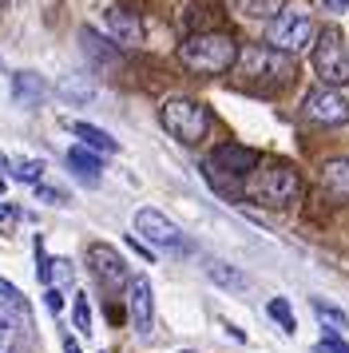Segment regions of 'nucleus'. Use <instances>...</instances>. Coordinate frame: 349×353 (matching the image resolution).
I'll use <instances>...</instances> for the list:
<instances>
[{
    "mask_svg": "<svg viewBox=\"0 0 349 353\" xmlns=\"http://www.w3.org/2000/svg\"><path fill=\"white\" fill-rule=\"evenodd\" d=\"M20 223V207H12V203H0V226H12Z\"/></svg>",
    "mask_w": 349,
    "mask_h": 353,
    "instance_id": "30",
    "label": "nucleus"
},
{
    "mask_svg": "<svg viewBox=\"0 0 349 353\" xmlns=\"http://www.w3.org/2000/svg\"><path fill=\"white\" fill-rule=\"evenodd\" d=\"M314 72L330 88H346L349 83V48H346L341 28H321V36L314 44Z\"/></svg>",
    "mask_w": 349,
    "mask_h": 353,
    "instance_id": "6",
    "label": "nucleus"
},
{
    "mask_svg": "<svg viewBox=\"0 0 349 353\" xmlns=\"http://www.w3.org/2000/svg\"><path fill=\"white\" fill-rule=\"evenodd\" d=\"M238 76L254 92H282L294 83V60L286 52H274L270 44H254L238 56Z\"/></svg>",
    "mask_w": 349,
    "mask_h": 353,
    "instance_id": "2",
    "label": "nucleus"
},
{
    "mask_svg": "<svg viewBox=\"0 0 349 353\" xmlns=\"http://www.w3.org/2000/svg\"><path fill=\"white\" fill-rule=\"evenodd\" d=\"M79 44H83V52H88L99 68H115L119 64V44H108V40H103L99 32H92V28L79 32Z\"/></svg>",
    "mask_w": 349,
    "mask_h": 353,
    "instance_id": "15",
    "label": "nucleus"
},
{
    "mask_svg": "<svg viewBox=\"0 0 349 353\" xmlns=\"http://www.w3.org/2000/svg\"><path fill=\"white\" fill-rule=\"evenodd\" d=\"M246 8H250L254 17H278V8H282V0H246Z\"/></svg>",
    "mask_w": 349,
    "mask_h": 353,
    "instance_id": "24",
    "label": "nucleus"
},
{
    "mask_svg": "<svg viewBox=\"0 0 349 353\" xmlns=\"http://www.w3.org/2000/svg\"><path fill=\"white\" fill-rule=\"evenodd\" d=\"M321 183H326L333 194L349 199V159H330L326 163V167H321Z\"/></svg>",
    "mask_w": 349,
    "mask_h": 353,
    "instance_id": "19",
    "label": "nucleus"
},
{
    "mask_svg": "<svg viewBox=\"0 0 349 353\" xmlns=\"http://www.w3.org/2000/svg\"><path fill=\"white\" fill-rule=\"evenodd\" d=\"M63 128L72 131V135H79L83 147H92V151H99V155H115V151H119V143H115L103 128H95V123H83V119H63Z\"/></svg>",
    "mask_w": 349,
    "mask_h": 353,
    "instance_id": "13",
    "label": "nucleus"
},
{
    "mask_svg": "<svg viewBox=\"0 0 349 353\" xmlns=\"http://www.w3.org/2000/svg\"><path fill=\"white\" fill-rule=\"evenodd\" d=\"M72 318H76L79 334H88V330H92V305H88V298H83V294H76V302H72Z\"/></svg>",
    "mask_w": 349,
    "mask_h": 353,
    "instance_id": "23",
    "label": "nucleus"
},
{
    "mask_svg": "<svg viewBox=\"0 0 349 353\" xmlns=\"http://www.w3.org/2000/svg\"><path fill=\"white\" fill-rule=\"evenodd\" d=\"M68 167H72L83 183H99V167H103V163H99V155H95L92 147H72V151H68Z\"/></svg>",
    "mask_w": 349,
    "mask_h": 353,
    "instance_id": "17",
    "label": "nucleus"
},
{
    "mask_svg": "<svg viewBox=\"0 0 349 353\" xmlns=\"http://www.w3.org/2000/svg\"><path fill=\"white\" fill-rule=\"evenodd\" d=\"M44 305L52 310V314H60V310H63V294H60L56 286H48V290H44Z\"/></svg>",
    "mask_w": 349,
    "mask_h": 353,
    "instance_id": "29",
    "label": "nucleus"
},
{
    "mask_svg": "<svg viewBox=\"0 0 349 353\" xmlns=\"http://www.w3.org/2000/svg\"><path fill=\"white\" fill-rule=\"evenodd\" d=\"M266 314L278 321V325H282V334H286V337L298 334V321H294V310H290V302H286V298H270Z\"/></svg>",
    "mask_w": 349,
    "mask_h": 353,
    "instance_id": "21",
    "label": "nucleus"
},
{
    "mask_svg": "<svg viewBox=\"0 0 349 353\" xmlns=\"http://www.w3.org/2000/svg\"><path fill=\"white\" fill-rule=\"evenodd\" d=\"M206 278H210L215 286H222V290H246L242 270L230 266V262H222V258H210V262H206Z\"/></svg>",
    "mask_w": 349,
    "mask_h": 353,
    "instance_id": "18",
    "label": "nucleus"
},
{
    "mask_svg": "<svg viewBox=\"0 0 349 353\" xmlns=\"http://www.w3.org/2000/svg\"><path fill=\"white\" fill-rule=\"evenodd\" d=\"M301 112L310 123H321V128H346L349 123V99L337 92V88H317L301 99Z\"/></svg>",
    "mask_w": 349,
    "mask_h": 353,
    "instance_id": "7",
    "label": "nucleus"
},
{
    "mask_svg": "<svg viewBox=\"0 0 349 353\" xmlns=\"http://www.w3.org/2000/svg\"><path fill=\"white\" fill-rule=\"evenodd\" d=\"M206 167H210V175H226V179H246L258 171V151H250V147H238V143H222L210 151V159H206Z\"/></svg>",
    "mask_w": 349,
    "mask_h": 353,
    "instance_id": "10",
    "label": "nucleus"
},
{
    "mask_svg": "<svg viewBox=\"0 0 349 353\" xmlns=\"http://www.w3.org/2000/svg\"><path fill=\"white\" fill-rule=\"evenodd\" d=\"M135 234H139L147 246H155V250H174V246L183 242V230L155 207L135 210Z\"/></svg>",
    "mask_w": 349,
    "mask_h": 353,
    "instance_id": "9",
    "label": "nucleus"
},
{
    "mask_svg": "<svg viewBox=\"0 0 349 353\" xmlns=\"http://www.w3.org/2000/svg\"><path fill=\"white\" fill-rule=\"evenodd\" d=\"M246 194H250L258 207H290L298 203L301 194V175L290 167V163H262L258 171L246 183Z\"/></svg>",
    "mask_w": 349,
    "mask_h": 353,
    "instance_id": "3",
    "label": "nucleus"
},
{
    "mask_svg": "<svg viewBox=\"0 0 349 353\" xmlns=\"http://www.w3.org/2000/svg\"><path fill=\"white\" fill-rule=\"evenodd\" d=\"M238 44L226 32H195L179 44V60L195 76H222L238 64Z\"/></svg>",
    "mask_w": 349,
    "mask_h": 353,
    "instance_id": "1",
    "label": "nucleus"
},
{
    "mask_svg": "<svg viewBox=\"0 0 349 353\" xmlns=\"http://www.w3.org/2000/svg\"><path fill=\"white\" fill-rule=\"evenodd\" d=\"M63 353H79V345L72 341V337H63Z\"/></svg>",
    "mask_w": 349,
    "mask_h": 353,
    "instance_id": "32",
    "label": "nucleus"
},
{
    "mask_svg": "<svg viewBox=\"0 0 349 353\" xmlns=\"http://www.w3.org/2000/svg\"><path fill=\"white\" fill-rule=\"evenodd\" d=\"M0 194H4V175H0Z\"/></svg>",
    "mask_w": 349,
    "mask_h": 353,
    "instance_id": "33",
    "label": "nucleus"
},
{
    "mask_svg": "<svg viewBox=\"0 0 349 353\" xmlns=\"http://www.w3.org/2000/svg\"><path fill=\"white\" fill-rule=\"evenodd\" d=\"M159 119H163V128L171 131L179 143H203L206 131H210V112H206L199 99H187V96H174L163 103V112H159Z\"/></svg>",
    "mask_w": 349,
    "mask_h": 353,
    "instance_id": "4",
    "label": "nucleus"
},
{
    "mask_svg": "<svg viewBox=\"0 0 349 353\" xmlns=\"http://www.w3.org/2000/svg\"><path fill=\"white\" fill-rule=\"evenodd\" d=\"M317 24L310 20V12L301 8H290V12H278V17L266 24V44L274 52H286V56H298L310 44H317Z\"/></svg>",
    "mask_w": 349,
    "mask_h": 353,
    "instance_id": "5",
    "label": "nucleus"
},
{
    "mask_svg": "<svg viewBox=\"0 0 349 353\" xmlns=\"http://www.w3.org/2000/svg\"><path fill=\"white\" fill-rule=\"evenodd\" d=\"M127 310H131L135 334H151V325H155V290H151L147 274L131 278V286H127Z\"/></svg>",
    "mask_w": 349,
    "mask_h": 353,
    "instance_id": "11",
    "label": "nucleus"
},
{
    "mask_svg": "<svg viewBox=\"0 0 349 353\" xmlns=\"http://www.w3.org/2000/svg\"><path fill=\"white\" fill-rule=\"evenodd\" d=\"M314 353H349V341H341V337H326L321 345H314Z\"/></svg>",
    "mask_w": 349,
    "mask_h": 353,
    "instance_id": "26",
    "label": "nucleus"
},
{
    "mask_svg": "<svg viewBox=\"0 0 349 353\" xmlns=\"http://www.w3.org/2000/svg\"><path fill=\"white\" fill-rule=\"evenodd\" d=\"M103 28H108V36L119 44V48H135V44H143L139 17H135L131 8H123V4H108V8H103Z\"/></svg>",
    "mask_w": 349,
    "mask_h": 353,
    "instance_id": "12",
    "label": "nucleus"
},
{
    "mask_svg": "<svg viewBox=\"0 0 349 353\" xmlns=\"http://www.w3.org/2000/svg\"><path fill=\"white\" fill-rule=\"evenodd\" d=\"M36 194H40L44 203H52V207H63V203H68V194L56 191V187H36Z\"/></svg>",
    "mask_w": 349,
    "mask_h": 353,
    "instance_id": "28",
    "label": "nucleus"
},
{
    "mask_svg": "<svg viewBox=\"0 0 349 353\" xmlns=\"http://www.w3.org/2000/svg\"><path fill=\"white\" fill-rule=\"evenodd\" d=\"M44 80L36 76V72H16L12 76V96H16V103H24V108H32V103H40L44 99Z\"/></svg>",
    "mask_w": 349,
    "mask_h": 353,
    "instance_id": "16",
    "label": "nucleus"
},
{
    "mask_svg": "<svg viewBox=\"0 0 349 353\" xmlns=\"http://www.w3.org/2000/svg\"><path fill=\"white\" fill-rule=\"evenodd\" d=\"M314 314H317V321L326 325V334H341L349 325V318L337 310V305H330V302H314Z\"/></svg>",
    "mask_w": 349,
    "mask_h": 353,
    "instance_id": "22",
    "label": "nucleus"
},
{
    "mask_svg": "<svg viewBox=\"0 0 349 353\" xmlns=\"http://www.w3.org/2000/svg\"><path fill=\"white\" fill-rule=\"evenodd\" d=\"M321 4H326L330 12H346V8H349V0H321Z\"/></svg>",
    "mask_w": 349,
    "mask_h": 353,
    "instance_id": "31",
    "label": "nucleus"
},
{
    "mask_svg": "<svg viewBox=\"0 0 349 353\" xmlns=\"http://www.w3.org/2000/svg\"><path fill=\"white\" fill-rule=\"evenodd\" d=\"M88 266H92V274H95V282L103 290H123V286H131V270H127V262L119 258V250L115 246H108V242H92L88 246Z\"/></svg>",
    "mask_w": 349,
    "mask_h": 353,
    "instance_id": "8",
    "label": "nucleus"
},
{
    "mask_svg": "<svg viewBox=\"0 0 349 353\" xmlns=\"http://www.w3.org/2000/svg\"><path fill=\"white\" fill-rule=\"evenodd\" d=\"M72 278V262L68 258H52V282H68Z\"/></svg>",
    "mask_w": 349,
    "mask_h": 353,
    "instance_id": "27",
    "label": "nucleus"
},
{
    "mask_svg": "<svg viewBox=\"0 0 349 353\" xmlns=\"http://www.w3.org/2000/svg\"><path fill=\"white\" fill-rule=\"evenodd\" d=\"M8 167V175L16 183H32V187H40V179H44V159H4Z\"/></svg>",
    "mask_w": 349,
    "mask_h": 353,
    "instance_id": "20",
    "label": "nucleus"
},
{
    "mask_svg": "<svg viewBox=\"0 0 349 353\" xmlns=\"http://www.w3.org/2000/svg\"><path fill=\"white\" fill-rule=\"evenodd\" d=\"M0 298H4L8 305H16V310H24V298H20V290H16L12 282H4V278H0ZM24 314H28V310H24Z\"/></svg>",
    "mask_w": 349,
    "mask_h": 353,
    "instance_id": "25",
    "label": "nucleus"
},
{
    "mask_svg": "<svg viewBox=\"0 0 349 353\" xmlns=\"http://www.w3.org/2000/svg\"><path fill=\"white\" fill-rule=\"evenodd\" d=\"M28 314L16 305H0V353H16L20 350V330H24Z\"/></svg>",
    "mask_w": 349,
    "mask_h": 353,
    "instance_id": "14",
    "label": "nucleus"
}]
</instances>
